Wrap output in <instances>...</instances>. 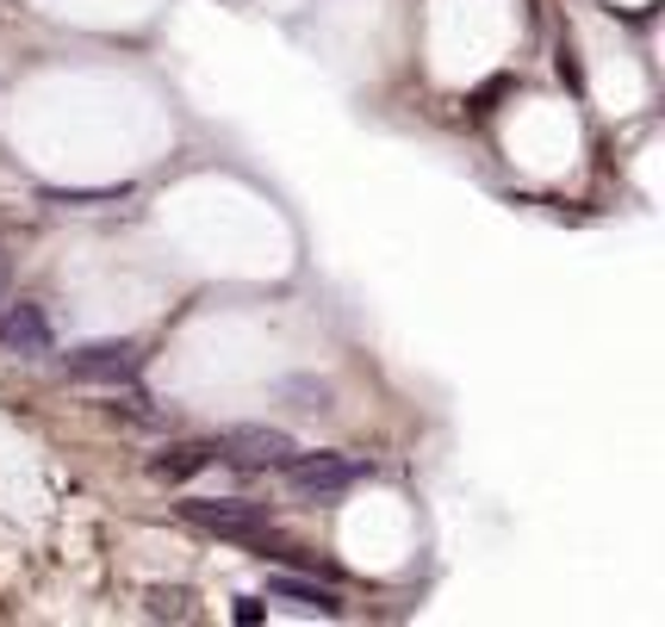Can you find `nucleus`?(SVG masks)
<instances>
[{
	"mask_svg": "<svg viewBox=\"0 0 665 627\" xmlns=\"http://www.w3.org/2000/svg\"><path fill=\"white\" fill-rule=\"evenodd\" d=\"M267 596H280L293 608H311V615H343V596L330 584H311V578H293V571H274L267 578Z\"/></svg>",
	"mask_w": 665,
	"mask_h": 627,
	"instance_id": "423d86ee",
	"label": "nucleus"
},
{
	"mask_svg": "<svg viewBox=\"0 0 665 627\" xmlns=\"http://www.w3.org/2000/svg\"><path fill=\"white\" fill-rule=\"evenodd\" d=\"M144 608H150V622H187V590H150Z\"/></svg>",
	"mask_w": 665,
	"mask_h": 627,
	"instance_id": "6e6552de",
	"label": "nucleus"
},
{
	"mask_svg": "<svg viewBox=\"0 0 665 627\" xmlns=\"http://www.w3.org/2000/svg\"><path fill=\"white\" fill-rule=\"evenodd\" d=\"M211 454H218V448H199V441H187V448H169V454H156L150 473L174 485V478H193L199 466H211Z\"/></svg>",
	"mask_w": 665,
	"mask_h": 627,
	"instance_id": "0eeeda50",
	"label": "nucleus"
},
{
	"mask_svg": "<svg viewBox=\"0 0 665 627\" xmlns=\"http://www.w3.org/2000/svg\"><path fill=\"white\" fill-rule=\"evenodd\" d=\"M0 299H7V267H0Z\"/></svg>",
	"mask_w": 665,
	"mask_h": 627,
	"instance_id": "9d476101",
	"label": "nucleus"
},
{
	"mask_svg": "<svg viewBox=\"0 0 665 627\" xmlns=\"http://www.w3.org/2000/svg\"><path fill=\"white\" fill-rule=\"evenodd\" d=\"M299 454V441L286 436V429H267V422H237V429H225V460H237V466H255V473H280L286 460Z\"/></svg>",
	"mask_w": 665,
	"mask_h": 627,
	"instance_id": "7ed1b4c3",
	"label": "nucleus"
},
{
	"mask_svg": "<svg viewBox=\"0 0 665 627\" xmlns=\"http://www.w3.org/2000/svg\"><path fill=\"white\" fill-rule=\"evenodd\" d=\"M286 392H293V398H305L299 410H330V392H323V385H305V380H293Z\"/></svg>",
	"mask_w": 665,
	"mask_h": 627,
	"instance_id": "1a4fd4ad",
	"label": "nucleus"
},
{
	"mask_svg": "<svg viewBox=\"0 0 665 627\" xmlns=\"http://www.w3.org/2000/svg\"><path fill=\"white\" fill-rule=\"evenodd\" d=\"M280 473H286V491L299 497V503H336L343 491L362 485L367 466L355 454H293Z\"/></svg>",
	"mask_w": 665,
	"mask_h": 627,
	"instance_id": "f257e3e1",
	"label": "nucleus"
},
{
	"mask_svg": "<svg viewBox=\"0 0 665 627\" xmlns=\"http://www.w3.org/2000/svg\"><path fill=\"white\" fill-rule=\"evenodd\" d=\"M69 380H100V385H125V380H137V348L131 342H94V348H76L69 355Z\"/></svg>",
	"mask_w": 665,
	"mask_h": 627,
	"instance_id": "20e7f679",
	"label": "nucleus"
},
{
	"mask_svg": "<svg viewBox=\"0 0 665 627\" xmlns=\"http://www.w3.org/2000/svg\"><path fill=\"white\" fill-rule=\"evenodd\" d=\"M193 529L218 534V541H243V547H267V510L262 503H243V497H193L181 503Z\"/></svg>",
	"mask_w": 665,
	"mask_h": 627,
	"instance_id": "f03ea898",
	"label": "nucleus"
},
{
	"mask_svg": "<svg viewBox=\"0 0 665 627\" xmlns=\"http://www.w3.org/2000/svg\"><path fill=\"white\" fill-rule=\"evenodd\" d=\"M0 348L7 355H50V317H44L38 304L0 299Z\"/></svg>",
	"mask_w": 665,
	"mask_h": 627,
	"instance_id": "39448f33",
	"label": "nucleus"
}]
</instances>
